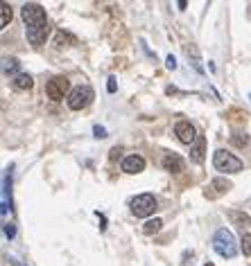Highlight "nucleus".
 <instances>
[{"instance_id": "f257e3e1", "label": "nucleus", "mask_w": 251, "mask_h": 266, "mask_svg": "<svg viewBox=\"0 0 251 266\" xmlns=\"http://www.w3.org/2000/svg\"><path fill=\"white\" fill-rule=\"evenodd\" d=\"M20 16H23V20H25V25H27V41H30L34 47L43 46L48 39V32H50L46 9H43L39 2H27V5L20 9Z\"/></svg>"}, {"instance_id": "f03ea898", "label": "nucleus", "mask_w": 251, "mask_h": 266, "mask_svg": "<svg viewBox=\"0 0 251 266\" xmlns=\"http://www.w3.org/2000/svg\"><path fill=\"white\" fill-rule=\"evenodd\" d=\"M213 248H215V253L226 257V260H233L235 253H238V246H235V237H233L231 230H226V228H219L215 237H213Z\"/></svg>"}, {"instance_id": "7ed1b4c3", "label": "nucleus", "mask_w": 251, "mask_h": 266, "mask_svg": "<svg viewBox=\"0 0 251 266\" xmlns=\"http://www.w3.org/2000/svg\"><path fill=\"white\" fill-rule=\"evenodd\" d=\"M213 165H215L218 172H224V174H238V172H242V167H245L240 158H235L233 154H229V151H224V149L215 151Z\"/></svg>"}, {"instance_id": "20e7f679", "label": "nucleus", "mask_w": 251, "mask_h": 266, "mask_svg": "<svg viewBox=\"0 0 251 266\" xmlns=\"http://www.w3.org/2000/svg\"><path fill=\"white\" fill-rule=\"evenodd\" d=\"M156 210V199L152 194H138L136 199H132V212L138 219H145L150 214H154Z\"/></svg>"}, {"instance_id": "39448f33", "label": "nucleus", "mask_w": 251, "mask_h": 266, "mask_svg": "<svg viewBox=\"0 0 251 266\" xmlns=\"http://www.w3.org/2000/svg\"><path fill=\"white\" fill-rule=\"evenodd\" d=\"M91 102H93V91L88 86H77L68 95V109L70 110H82L91 104Z\"/></svg>"}, {"instance_id": "423d86ee", "label": "nucleus", "mask_w": 251, "mask_h": 266, "mask_svg": "<svg viewBox=\"0 0 251 266\" xmlns=\"http://www.w3.org/2000/svg\"><path fill=\"white\" fill-rule=\"evenodd\" d=\"M68 88H70V81H68L66 77H54V79H50V81H48L46 95L50 99H54V102H59V99L66 97Z\"/></svg>"}, {"instance_id": "0eeeda50", "label": "nucleus", "mask_w": 251, "mask_h": 266, "mask_svg": "<svg viewBox=\"0 0 251 266\" xmlns=\"http://www.w3.org/2000/svg\"><path fill=\"white\" fill-rule=\"evenodd\" d=\"M174 133H177V138L184 144H195V140H197V131H195V126H192L190 122H185V120L177 122V126H174Z\"/></svg>"}, {"instance_id": "6e6552de", "label": "nucleus", "mask_w": 251, "mask_h": 266, "mask_svg": "<svg viewBox=\"0 0 251 266\" xmlns=\"http://www.w3.org/2000/svg\"><path fill=\"white\" fill-rule=\"evenodd\" d=\"M231 189V183L226 181V178H215V181L206 188V192H204V196L206 199H218V196H222V194H226Z\"/></svg>"}, {"instance_id": "1a4fd4ad", "label": "nucleus", "mask_w": 251, "mask_h": 266, "mask_svg": "<svg viewBox=\"0 0 251 266\" xmlns=\"http://www.w3.org/2000/svg\"><path fill=\"white\" fill-rule=\"evenodd\" d=\"M184 167H185V162L179 154H166V156H163V169L170 172V174H181Z\"/></svg>"}, {"instance_id": "9d476101", "label": "nucleus", "mask_w": 251, "mask_h": 266, "mask_svg": "<svg viewBox=\"0 0 251 266\" xmlns=\"http://www.w3.org/2000/svg\"><path fill=\"white\" fill-rule=\"evenodd\" d=\"M145 169V158L143 156H127L125 160H122V172L125 174H140Z\"/></svg>"}, {"instance_id": "9b49d317", "label": "nucleus", "mask_w": 251, "mask_h": 266, "mask_svg": "<svg viewBox=\"0 0 251 266\" xmlns=\"http://www.w3.org/2000/svg\"><path fill=\"white\" fill-rule=\"evenodd\" d=\"M32 77L30 75H25V72H20V75H16L14 77V81H12V88L14 91H30L32 88Z\"/></svg>"}, {"instance_id": "f8f14e48", "label": "nucleus", "mask_w": 251, "mask_h": 266, "mask_svg": "<svg viewBox=\"0 0 251 266\" xmlns=\"http://www.w3.org/2000/svg\"><path fill=\"white\" fill-rule=\"evenodd\" d=\"M229 219H231L238 228H242V230L251 226V217H247L245 212H235V210H231V212H229Z\"/></svg>"}, {"instance_id": "ddd939ff", "label": "nucleus", "mask_w": 251, "mask_h": 266, "mask_svg": "<svg viewBox=\"0 0 251 266\" xmlns=\"http://www.w3.org/2000/svg\"><path fill=\"white\" fill-rule=\"evenodd\" d=\"M161 226H163V221H161V219H150L145 223V228H143V233H145V235H154V233H159V230H161Z\"/></svg>"}, {"instance_id": "4468645a", "label": "nucleus", "mask_w": 251, "mask_h": 266, "mask_svg": "<svg viewBox=\"0 0 251 266\" xmlns=\"http://www.w3.org/2000/svg\"><path fill=\"white\" fill-rule=\"evenodd\" d=\"M0 9H2V16H0V27L5 30V27L9 25V20H12V7L7 5V2H2V7H0Z\"/></svg>"}, {"instance_id": "2eb2a0df", "label": "nucleus", "mask_w": 251, "mask_h": 266, "mask_svg": "<svg viewBox=\"0 0 251 266\" xmlns=\"http://www.w3.org/2000/svg\"><path fill=\"white\" fill-rule=\"evenodd\" d=\"M192 160L195 162L204 160V138H197V147L192 149Z\"/></svg>"}, {"instance_id": "dca6fc26", "label": "nucleus", "mask_w": 251, "mask_h": 266, "mask_svg": "<svg viewBox=\"0 0 251 266\" xmlns=\"http://www.w3.org/2000/svg\"><path fill=\"white\" fill-rule=\"evenodd\" d=\"M240 248H242V253L247 255V257H251V235H242V241H240Z\"/></svg>"}, {"instance_id": "f3484780", "label": "nucleus", "mask_w": 251, "mask_h": 266, "mask_svg": "<svg viewBox=\"0 0 251 266\" xmlns=\"http://www.w3.org/2000/svg\"><path fill=\"white\" fill-rule=\"evenodd\" d=\"M66 43H75V39H73V36H70V34L59 32V34H57V46H59V47H64V46H66Z\"/></svg>"}, {"instance_id": "a211bd4d", "label": "nucleus", "mask_w": 251, "mask_h": 266, "mask_svg": "<svg viewBox=\"0 0 251 266\" xmlns=\"http://www.w3.org/2000/svg\"><path fill=\"white\" fill-rule=\"evenodd\" d=\"M5 70L7 72H16V70H18V59H7V61H5Z\"/></svg>"}, {"instance_id": "6ab92c4d", "label": "nucleus", "mask_w": 251, "mask_h": 266, "mask_svg": "<svg viewBox=\"0 0 251 266\" xmlns=\"http://www.w3.org/2000/svg\"><path fill=\"white\" fill-rule=\"evenodd\" d=\"M14 235H16L14 223H7V226H5V237H7V239H14Z\"/></svg>"}, {"instance_id": "aec40b11", "label": "nucleus", "mask_w": 251, "mask_h": 266, "mask_svg": "<svg viewBox=\"0 0 251 266\" xmlns=\"http://www.w3.org/2000/svg\"><path fill=\"white\" fill-rule=\"evenodd\" d=\"M233 144L235 147H245V144H249V138H238V136H233Z\"/></svg>"}, {"instance_id": "412c9836", "label": "nucleus", "mask_w": 251, "mask_h": 266, "mask_svg": "<svg viewBox=\"0 0 251 266\" xmlns=\"http://www.w3.org/2000/svg\"><path fill=\"white\" fill-rule=\"evenodd\" d=\"M116 88H118V86H116V77H109V84H106V91H109V93H116Z\"/></svg>"}, {"instance_id": "4be33fe9", "label": "nucleus", "mask_w": 251, "mask_h": 266, "mask_svg": "<svg viewBox=\"0 0 251 266\" xmlns=\"http://www.w3.org/2000/svg\"><path fill=\"white\" fill-rule=\"evenodd\" d=\"M166 65H167V68H170V70H174V68H177V59H174V57H172V54H170V57L166 59Z\"/></svg>"}, {"instance_id": "5701e85b", "label": "nucleus", "mask_w": 251, "mask_h": 266, "mask_svg": "<svg viewBox=\"0 0 251 266\" xmlns=\"http://www.w3.org/2000/svg\"><path fill=\"white\" fill-rule=\"evenodd\" d=\"M93 131H95V138H106V129H104V126H95Z\"/></svg>"}, {"instance_id": "b1692460", "label": "nucleus", "mask_w": 251, "mask_h": 266, "mask_svg": "<svg viewBox=\"0 0 251 266\" xmlns=\"http://www.w3.org/2000/svg\"><path fill=\"white\" fill-rule=\"evenodd\" d=\"M120 156V149L116 147V149H111V158H118Z\"/></svg>"}, {"instance_id": "393cba45", "label": "nucleus", "mask_w": 251, "mask_h": 266, "mask_svg": "<svg viewBox=\"0 0 251 266\" xmlns=\"http://www.w3.org/2000/svg\"><path fill=\"white\" fill-rule=\"evenodd\" d=\"M206 266H215V264H206Z\"/></svg>"}, {"instance_id": "a878e982", "label": "nucleus", "mask_w": 251, "mask_h": 266, "mask_svg": "<svg viewBox=\"0 0 251 266\" xmlns=\"http://www.w3.org/2000/svg\"><path fill=\"white\" fill-rule=\"evenodd\" d=\"M249 99H251V95H249Z\"/></svg>"}]
</instances>
